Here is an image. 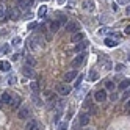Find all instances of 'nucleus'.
<instances>
[{
  "instance_id": "6e6552de",
  "label": "nucleus",
  "mask_w": 130,
  "mask_h": 130,
  "mask_svg": "<svg viewBox=\"0 0 130 130\" xmlns=\"http://www.w3.org/2000/svg\"><path fill=\"white\" fill-rule=\"evenodd\" d=\"M74 78H77V71H69L64 74V82L66 83H71Z\"/></svg>"
},
{
  "instance_id": "473e14b6",
  "label": "nucleus",
  "mask_w": 130,
  "mask_h": 130,
  "mask_svg": "<svg viewBox=\"0 0 130 130\" xmlns=\"http://www.w3.org/2000/svg\"><path fill=\"white\" fill-rule=\"evenodd\" d=\"M130 97V89H125L124 91V99H128Z\"/></svg>"
},
{
  "instance_id": "2f4dec72",
  "label": "nucleus",
  "mask_w": 130,
  "mask_h": 130,
  "mask_svg": "<svg viewBox=\"0 0 130 130\" xmlns=\"http://www.w3.org/2000/svg\"><path fill=\"white\" fill-rule=\"evenodd\" d=\"M82 80H83V75L80 74V77H77V82H75V86H78L80 83H82Z\"/></svg>"
},
{
  "instance_id": "e433bc0d",
  "label": "nucleus",
  "mask_w": 130,
  "mask_h": 130,
  "mask_svg": "<svg viewBox=\"0 0 130 130\" xmlns=\"http://www.w3.org/2000/svg\"><path fill=\"white\" fill-rule=\"evenodd\" d=\"M125 35H130V25L125 27Z\"/></svg>"
},
{
  "instance_id": "a19ab883",
  "label": "nucleus",
  "mask_w": 130,
  "mask_h": 130,
  "mask_svg": "<svg viewBox=\"0 0 130 130\" xmlns=\"http://www.w3.org/2000/svg\"><path fill=\"white\" fill-rule=\"evenodd\" d=\"M64 2H68V0H58V3H60V5H63Z\"/></svg>"
},
{
  "instance_id": "bb28decb",
  "label": "nucleus",
  "mask_w": 130,
  "mask_h": 130,
  "mask_svg": "<svg viewBox=\"0 0 130 130\" xmlns=\"http://www.w3.org/2000/svg\"><path fill=\"white\" fill-rule=\"evenodd\" d=\"M5 13H6V6L0 5V17H5Z\"/></svg>"
},
{
  "instance_id": "4468645a",
  "label": "nucleus",
  "mask_w": 130,
  "mask_h": 130,
  "mask_svg": "<svg viewBox=\"0 0 130 130\" xmlns=\"http://www.w3.org/2000/svg\"><path fill=\"white\" fill-rule=\"evenodd\" d=\"M10 17H11L13 21H17V19H19V17H21L19 8H16V10H11V11H10Z\"/></svg>"
},
{
  "instance_id": "ddd939ff",
  "label": "nucleus",
  "mask_w": 130,
  "mask_h": 130,
  "mask_svg": "<svg viewBox=\"0 0 130 130\" xmlns=\"http://www.w3.org/2000/svg\"><path fill=\"white\" fill-rule=\"evenodd\" d=\"M83 8H85L86 11H94V2H91V0H85L83 2Z\"/></svg>"
},
{
  "instance_id": "37998d69",
  "label": "nucleus",
  "mask_w": 130,
  "mask_h": 130,
  "mask_svg": "<svg viewBox=\"0 0 130 130\" xmlns=\"http://www.w3.org/2000/svg\"><path fill=\"white\" fill-rule=\"evenodd\" d=\"M85 130H94V128H85Z\"/></svg>"
},
{
  "instance_id": "9d476101",
  "label": "nucleus",
  "mask_w": 130,
  "mask_h": 130,
  "mask_svg": "<svg viewBox=\"0 0 130 130\" xmlns=\"http://www.w3.org/2000/svg\"><path fill=\"white\" fill-rule=\"evenodd\" d=\"M86 47H88V41H85V39H83V41L77 42V44H75V47H74V49H75V52H83V50H85Z\"/></svg>"
},
{
  "instance_id": "79ce46f5",
  "label": "nucleus",
  "mask_w": 130,
  "mask_h": 130,
  "mask_svg": "<svg viewBox=\"0 0 130 130\" xmlns=\"http://www.w3.org/2000/svg\"><path fill=\"white\" fill-rule=\"evenodd\" d=\"M127 14H128V16H130V6H128V8H127Z\"/></svg>"
},
{
  "instance_id": "412c9836",
  "label": "nucleus",
  "mask_w": 130,
  "mask_h": 130,
  "mask_svg": "<svg viewBox=\"0 0 130 130\" xmlns=\"http://www.w3.org/2000/svg\"><path fill=\"white\" fill-rule=\"evenodd\" d=\"M22 71H24V74H25L27 77H31L33 74H35V72H33V69H31V68H28V66H24V69H22Z\"/></svg>"
},
{
  "instance_id": "f3484780",
  "label": "nucleus",
  "mask_w": 130,
  "mask_h": 130,
  "mask_svg": "<svg viewBox=\"0 0 130 130\" xmlns=\"http://www.w3.org/2000/svg\"><path fill=\"white\" fill-rule=\"evenodd\" d=\"M58 28H60V22H58V21H52V22H50V31H52V33H57Z\"/></svg>"
},
{
  "instance_id": "5701e85b",
  "label": "nucleus",
  "mask_w": 130,
  "mask_h": 130,
  "mask_svg": "<svg viewBox=\"0 0 130 130\" xmlns=\"http://www.w3.org/2000/svg\"><path fill=\"white\" fill-rule=\"evenodd\" d=\"M128 86H130V80H122V82L119 83V88L121 89H127Z\"/></svg>"
},
{
  "instance_id": "39448f33",
  "label": "nucleus",
  "mask_w": 130,
  "mask_h": 130,
  "mask_svg": "<svg viewBox=\"0 0 130 130\" xmlns=\"http://www.w3.org/2000/svg\"><path fill=\"white\" fill-rule=\"evenodd\" d=\"M66 31H69V33H77V31H80L78 30V24L77 22H68L66 24Z\"/></svg>"
},
{
  "instance_id": "9b49d317",
  "label": "nucleus",
  "mask_w": 130,
  "mask_h": 130,
  "mask_svg": "<svg viewBox=\"0 0 130 130\" xmlns=\"http://www.w3.org/2000/svg\"><path fill=\"white\" fill-rule=\"evenodd\" d=\"M0 100H2L3 102V104H11V100H13V97H11V94H10V92H8V91H5L3 92V94H2V97H0Z\"/></svg>"
},
{
  "instance_id": "dca6fc26",
  "label": "nucleus",
  "mask_w": 130,
  "mask_h": 130,
  "mask_svg": "<svg viewBox=\"0 0 130 130\" xmlns=\"http://www.w3.org/2000/svg\"><path fill=\"white\" fill-rule=\"evenodd\" d=\"M72 42H80V41H83V33H80V31H77V33H74L72 35V39H71Z\"/></svg>"
},
{
  "instance_id": "58836bf2",
  "label": "nucleus",
  "mask_w": 130,
  "mask_h": 130,
  "mask_svg": "<svg viewBox=\"0 0 130 130\" xmlns=\"http://www.w3.org/2000/svg\"><path fill=\"white\" fill-rule=\"evenodd\" d=\"M66 128H68V124H63V125L60 127V130H66Z\"/></svg>"
},
{
  "instance_id": "423d86ee",
  "label": "nucleus",
  "mask_w": 130,
  "mask_h": 130,
  "mask_svg": "<svg viewBox=\"0 0 130 130\" xmlns=\"http://www.w3.org/2000/svg\"><path fill=\"white\" fill-rule=\"evenodd\" d=\"M94 99H96L97 102H104V100L107 99V92H105V89H99V91H96Z\"/></svg>"
},
{
  "instance_id": "4c0bfd02",
  "label": "nucleus",
  "mask_w": 130,
  "mask_h": 130,
  "mask_svg": "<svg viewBox=\"0 0 130 130\" xmlns=\"http://www.w3.org/2000/svg\"><path fill=\"white\" fill-rule=\"evenodd\" d=\"M125 110H130V100L125 102Z\"/></svg>"
},
{
  "instance_id": "c85d7f7f",
  "label": "nucleus",
  "mask_w": 130,
  "mask_h": 130,
  "mask_svg": "<svg viewBox=\"0 0 130 130\" xmlns=\"http://www.w3.org/2000/svg\"><path fill=\"white\" fill-rule=\"evenodd\" d=\"M10 50H11V47H10L8 44H5L3 47H2V52H3V53H10Z\"/></svg>"
},
{
  "instance_id": "f257e3e1",
  "label": "nucleus",
  "mask_w": 130,
  "mask_h": 130,
  "mask_svg": "<svg viewBox=\"0 0 130 130\" xmlns=\"http://www.w3.org/2000/svg\"><path fill=\"white\" fill-rule=\"evenodd\" d=\"M57 91H58L60 96H68V94H71L72 86L69 85V83H60V85L57 86Z\"/></svg>"
},
{
  "instance_id": "c756f323",
  "label": "nucleus",
  "mask_w": 130,
  "mask_h": 130,
  "mask_svg": "<svg viewBox=\"0 0 130 130\" xmlns=\"http://www.w3.org/2000/svg\"><path fill=\"white\" fill-rule=\"evenodd\" d=\"M36 27H38V24H36V22H30L27 28H28V30H33V28H36Z\"/></svg>"
},
{
  "instance_id": "f03ea898",
  "label": "nucleus",
  "mask_w": 130,
  "mask_h": 130,
  "mask_svg": "<svg viewBox=\"0 0 130 130\" xmlns=\"http://www.w3.org/2000/svg\"><path fill=\"white\" fill-rule=\"evenodd\" d=\"M85 58H86V53L80 52V55H77V57L72 60V68H78L80 64H82L83 61H85Z\"/></svg>"
},
{
  "instance_id": "c9c22d12",
  "label": "nucleus",
  "mask_w": 130,
  "mask_h": 130,
  "mask_svg": "<svg viewBox=\"0 0 130 130\" xmlns=\"http://www.w3.org/2000/svg\"><path fill=\"white\" fill-rule=\"evenodd\" d=\"M110 99H111V100H116V99H118V94H111Z\"/></svg>"
},
{
  "instance_id": "72a5a7b5",
  "label": "nucleus",
  "mask_w": 130,
  "mask_h": 130,
  "mask_svg": "<svg viewBox=\"0 0 130 130\" xmlns=\"http://www.w3.org/2000/svg\"><path fill=\"white\" fill-rule=\"evenodd\" d=\"M11 60H13V61H16V60H19V53H14L13 57H11Z\"/></svg>"
},
{
  "instance_id": "cd10ccee",
  "label": "nucleus",
  "mask_w": 130,
  "mask_h": 130,
  "mask_svg": "<svg viewBox=\"0 0 130 130\" xmlns=\"http://www.w3.org/2000/svg\"><path fill=\"white\" fill-rule=\"evenodd\" d=\"M105 88H107V89H113V88H115V83H113V82H110V80H108V82L105 83Z\"/></svg>"
},
{
  "instance_id": "b1692460",
  "label": "nucleus",
  "mask_w": 130,
  "mask_h": 130,
  "mask_svg": "<svg viewBox=\"0 0 130 130\" xmlns=\"http://www.w3.org/2000/svg\"><path fill=\"white\" fill-rule=\"evenodd\" d=\"M25 61H27V66L30 64V68H33L35 64H36V61H35V58H33V57H27V60H25Z\"/></svg>"
},
{
  "instance_id": "7c9ffc66",
  "label": "nucleus",
  "mask_w": 130,
  "mask_h": 130,
  "mask_svg": "<svg viewBox=\"0 0 130 130\" xmlns=\"http://www.w3.org/2000/svg\"><path fill=\"white\" fill-rule=\"evenodd\" d=\"M8 83H10V85H14V83H16V77H14V75H11V77H10V80H8Z\"/></svg>"
},
{
  "instance_id": "a18cd8bd",
  "label": "nucleus",
  "mask_w": 130,
  "mask_h": 130,
  "mask_svg": "<svg viewBox=\"0 0 130 130\" xmlns=\"http://www.w3.org/2000/svg\"><path fill=\"white\" fill-rule=\"evenodd\" d=\"M0 104H2V100H0Z\"/></svg>"
},
{
  "instance_id": "f704fd0d",
  "label": "nucleus",
  "mask_w": 130,
  "mask_h": 130,
  "mask_svg": "<svg viewBox=\"0 0 130 130\" xmlns=\"http://www.w3.org/2000/svg\"><path fill=\"white\" fill-rule=\"evenodd\" d=\"M122 69H124V64H121V63H119L118 66H116V71H122Z\"/></svg>"
},
{
  "instance_id": "20e7f679",
  "label": "nucleus",
  "mask_w": 130,
  "mask_h": 130,
  "mask_svg": "<svg viewBox=\"0 0 130 130\" xmlns=\"http://www.w3.org/2000/svg\"><path fill=\"white\" fill-rule=\"evenodd\" d=\"M31 5H33V0H19L17 2V8L19 10H28Z\"/></svg>"
},
{
  "instance_id": "aec40b11",
  "label": "nucleus",
  "mask_w": 130,
  "mask_h": 130,
  "mask_svg": "<svg viewBox=\"0 0 130 130\" xmlns=\"http://www.w3.org/2000/svg\"><path fill=\"white\" fill-rule=\"evenodd\" d=\"M118 42L115 41V39H111V38H105V45L107 47H115Z\"/></svg>"
},
{
  "instance_id": "393cba45",
  "label": "nucleus",
  "mask_w": 130,
  "mask_h": 130,
  "mask_svg": "<svg viewBox=\"0 0 130 130\" xmlns=\"http://www.w3.org/2000/svg\"><path fill=\"white\" fill-rule=\"evenodd\" d=\"M21 42H22V39L19 38V36H16V38H13V45H14V47H17V45H21Z\"/></svg>"
},
{
  "instance_id": "c03bdc74",
  "label": "nucleus",
  "mask_w": 130,
  "mask_h": 130,
  "mask_svg": "<svg viewBox=\"0 0 130 130\" xmlns=\"http://www.w3.org/2000/svg\"><path fill=\"white\" fill-rule=\"evenodd\" d=\"M128 61H130V55H128Z\"/></svg>"
},
{
  "instance_id": "ea45409f",
  "label": "nucleus",
  "mask_w": 130,
  "mask_h": 130,
  "mask_svg": "<svg viewBox=\"0 0 130 130\" xmlns=\"http://www.w3.org/2000/svg\"><path fill=\"white\" fill-rule=\"evenodd\" d=\"M68 2H69V5H71V6H74V3H75V0H68Z\"/></svg>"
},
{
  "instance_id": "a878e982",
  "label": "nucleus",
  "mask_w": 130,
  "mask_h": 130,
  "mask_svg": "<svg viewBox=\"0 0 130 130\" xmlns=\"http://www.w3.org/2000/svg\"><path fill=\"white\" fill-rule=\"evenodd\" d=\"M19 104H21V97H16V99H13V100H11V105H13L14 108L19 105Z\"/></svg>"
},
{
  "instance_id": "4be33fe9",
  "label": "nucleus",
  "mask_w": 130,
  "mask_h": 130,
  "mask_svg": "<svg viewBox=\"0 0 130 130\" xmlns=\"http://www.w3.org/2000/svg\"><path fill=\"white\" fill-rule=\"evenodd\" d=\"M45 13H47V6L42 5L39 10H38V16H39V17H44V16H45Z\"/></svg>"
},
{
  "instance_id": "f8f14e48",
  "label": "nucleus",
  "mask_w": 130,
  "mask_h": 130,
  "mask_svg": "<svg viewBox=\"0 0 130 130\" xmlns=\"http://www.w3.org/2000/svg\"><path fill=\"white\" fill-rule=\"evenodd\" d=\"M30 89H31L33 94H38L39 92V82H36V80L30 82Z\"/></svg>"
},
{
  "instance_id": "2eb2a0df",
  "label": "nucleus",
  "mask_w": 130,
  "mask_h": 130,
  "mask_svg": "<svg viewBox=\"0 0 130 130\" xmlns=\"http://www.w3.org/2000/svg\"><path fill=\"white\" fill-rule=\"evenodd\" d=\"M10 69H11V64H10V61H0V71L8 72Z\"/></svg>"
},
{
  "instance_id": "1a4fd4ad",
  "label": "nucleus",
  "mask_w": 130,
  "mask_h": 130,
  "mask_svg": "<svg viewBox=\"0 0 130 130\" xmlns=\"http://www.w3.org/2000/svg\"><path fill=\"white\" fill-rule=\"evenodd\" d=\"M78 124L80 125H88L89 124V115L88 113H82L78 118Z\"/></svg>"
},
{
  "instance_id": "7ed1b4c3",
  "label": "nucleus",
  "mask_w": 130,
  "mask_h": 130,
  "mask_svg": "<svg viewBox=\"0 0 130 130\" xmlns=\"http://www.w3.org/2000/svg\"><path fill=\"white\" fill-rule=\"evenodd\" d=\"M99 63H100V66L104 68L105 71H110L111 69V60L108 57H99Z\"/></svg>"
},
{
  "instance_id": "49530a36",
  "label": "nucleus",
  "mask_w": 130,
  "mask_h": 130,
  "mask_svg": "<svg viewBox=\"0 0 130 130\" xmlns=\"http://www.w3.org/2000/svg\"><path fill=\"white\" fill-rule=\"evenodd\" d=\"M0 52H2V49H0Z\"/></svg>"
},
{
  "instance_id": "0eeeda50",
  "label": "nucleus",
  "mask_w": 130,
  "mask_h": 130,
  "mask_svg": "<svg viewBox=\"0 0 130 130\" xmlns=\"http://www.w3.org/2000/svg\"><path fill=\"white\" fill-rule=\"evenodd\" d=\"M17 116H19L21 119H27V118H30V110L27 108V107H21V108H19V113H17Z\"/></svg>"
},
{
  "instance_id": "a211bd4d",
  "label": "nucleus",
  "mask_w": 130,
  "mask_h": 130,
  "mask_svg": "<svg viewBox=\"0 0 130 130\" xmlns=\"http://www.w3.org/2000/svg\"><path fill=\"white\" fill-rule=\"evenodd\" d=\"M25 130H36V121H28L27 122V125H25Z\"/></svg>"
},
{
  "instance_id": "6ab92c4d",
  "label": "nucleus",
  "mask_w": 130,
  "mask_h": 130,
  "mask_svg": "<svg viewBox=\"0 0 130 130\" xmlns=\"http://www.w3.org/2000/svg\"><path fill=\"white\" fill-rule=\"evenodd\" d=\"M99 78V74H97V71H94V69H92V71H89V80L91 82H96Z\"/></svg>"
}]
</instances>
